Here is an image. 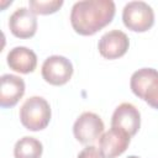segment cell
Wrapping results in <instances>:
<instances>
[{"label": "cell", "mask_w": 158, "mask_h": 158, "mask_svg": "<svg viewBox=\"0 0 158 158\" xmlns=\"http://www.w3.org/2000/svg\"><path fill=\"white\" fill-rule=\"evenodd\" d=\"M0 106L14 107L25 94V81L14 74H4L0 78Z\"/></svg>", "instance_id": "obj_11"}, {"label": "cell", "mask_w": 158, "mask_h": 158, "mask_svg": "<svg viewBox=\"0 0 158 158\" xmlns=\"http://www.w3.org/2000/svg\"><path fill=\"white\" fill-rule=\"evenodd\" d=\"M43 152L42 143L30 136H25L20 138L14 147V157L15 158H41Z\"/></svg>", "instance_id": "obj_13"}, {"label": "cell", "mask_w": 158, "mask_h": 158, "mask_svg": "<svg viewBox=\"0 0 158 158\" xmlns=\"http://www.w3.org/2000/svg\"><path fill=\"white\" fill-rule=\"evenodd\" d=\"M122 21L133 32H146L154 23V12L144 1H130L122 10Z\"/></svg>", "instance_id": "obj_4"}, {"label": "cell", "mask_w": 158, "mask_h": 158, "mask_svg": "<svg viewBox=\"0 0 158 158\" xmlns=\"http://www.w3.org/2000/svg\"><path fill=\"white\" fill-rule=\"evenodd\" d=\"M73 70V64L68 58L63 56H51L43 62L41 74L48 84L59 86L70 80Z\"/></svg>", "instance_id": "obj_5"}, {"label": "cell", "mask_w": 158, "mask_h": 158, "mask_svg": "<svg viewBox=\"0 0 158 158\" xmlns=\"http://www.w3.org/2000/svg\"><path fill=\"white\" fill-rule=\"evenodd\" d=\"M63 5L62 0H47V1H41V0H31L30 1V10L35 15H49L57 12Z\"/></svg>", "instance_id": "obj_14"}, {"label": "cell", "mask_w": 158, "mask_h": 158, "mask_svg": "<svg viewBox=\"0 0 158 158\" xmlns=\"http://www.w3.org/2000/svg\"><path fill=\"white\" fill-rule=\"evenodd\" d=\"M116 6L112 0H84L73 5L70 23L81 36H93L107 26L115 16Z\"/></svg>", "instance_id": "obj_1"}, {"label": "cell", "mask_w": 158, "mask_h": 158, "mask_svg": "<svg viewBox=\"0 0 158 158\" xmlns=\"http://www.w3.org/2000/svg\"><path fill=\"white\" fill-rule=\"evenodd\" d=\"M132 93L146 101L151 107L158 110V70L141 68L136 70L130 80Z\"/></svg>", "instance_id": "obj_3"}, {"label": "cell", "mask_w": 158, "mask_h": 158, "mask_svg": "<svg viewBox=\"0 0 158 158\" xmlns=\"http://www.w3.org/2000/svg\"><path fill=\"white\" fill-rule=\"evenodd\" d=\"M104 122L94 112H83L73 125V133L77 141L83 144L94 143L104 132Z\"/></svg>", "instance_id": "obj_6"}, {"label": "cell", "mask_w": 158, "mask_h": 158, "mask_svg": "<svg viewBox=\"0 0 158 158\" xmlns=\"http://www.w3.org/2000/svg\"><path fill=\"white\" fill-rule=\"evenodd\" d=\"M131 136L121 128L111 127L99 138V146L105 158H116L121 156L130 146Z\"/></svg>", "instance_id": "obj_8"}, {"label": "cell", "mask_w": 158, "mask_h": 158, "mask_svg": "<svg viewBox=\"0 0 158 158\" xmlns=\"http://www.w3.org/2000/svg\"><path fill=\"white\" fill-rule=\"evenodd\" d=\"M130 47L127 35L120 30H111L101 36L98 43V49L101 57L106 59H117L126 54Z\"/></svg>", "instance_id": "obj_7"}, {"label": "cell", "mask_w": 158, "mask_h": 158, "mask_svg": "<svg viewBox=\"0 0 158 158\" xmlns=\"http://www.w3.org/2000/svg\"><path fill=\"white\" fill-rule=\"evenodd\" d=\"M78 158H105V157L102 156L101 151L98 147L90 144V146H86L85 148H83L79 152Z\"/></svg>", "instance_id": "obj_15"}, {"label": "cell", "mask_w": 158, "mask_h": 158, "mask_svg": "<svg viewBox=\"0 0 158 158\" xmlns=\"http://www.w3.org/2000/svg\"><path fill=\"white\" fill-rule=\"evenodd\" d=\"M51 106L42 96H31L20 107V121L30 131L44 130L51 121Z\"/></svg>", "instance_id": "obj_2"}, {"label": "cell", "mask_w": 158, "mask_h": 158, "mask_svg": "<svg viewBox=\"0 0 158 158\" xmlns=\"http://www.w3.org/2000/svg\"><path fill=\"white\" fill-rule=\"evenodd\" d=\"M127 158H141V157H138V156H128Z\"/></svg>", "instance_id": "obj_16"}, {"label": "cell", "mask_w": 158, "mask_h": 158, "mask_svg": "<svg viewBox=\"0 0 158 158\" xmlns=\"http://www.w3.org/2000/svg\"><path fill=\"white\" fill-rule=\"evenodd\" d=\"M111 127L121 128L131 137L135 136L141 127V114L131 102L120 104L111 117Z\"/></svg>", "instance_id": "obj_9"}, {"label": "cell", "mask_w": 158, "mask_h": 158, "mask_svg": "<svg viewBox=\"0 0 158 158\" xmlns=\"http://www.w3.org/2000/svg\"><path fill=\"white\" fill-rule=\"evenodd\" d=\"M9 28L17 38H31L37 31L36 15L27 7H19L9 19Z\"/></svg>", "instance_id": "obj_10"}, {"label": "cell", "mask_w": 158, "mask_h": 158, "mask_svg": "<svg viewBox=\"0 0 158 158\" xmlns=\"http://www.w3.org/2000/svg\"><path fill=\"white\" fill-rule=\"evenodd\" d=\"M7 65L10 69L21 73V74H28L32 73L36 69L37 65V56L36 53L23 46L14 47L9 51L7 57Z\"/></svg>", "instance_id": "obj_12"}]
</instances>
